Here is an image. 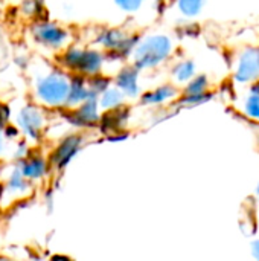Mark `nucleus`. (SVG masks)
<instances>
[{
  "instance_id": "nucleus-25",
  "label": "nucleus",
  "mask_w": 259,
  "mask_h": 261,
  "mask_svg": "<svg viewBox=\"0 0 259 261\" xmlns=\"http://www.w3.org/2000/svg\"><path fill=\"white\" fill-rule=\"evenodd\" d=\"M3 133L6 136V139H18L20 138V128L17 125H12V124H8L5 128H3Z\"/></svg>"
},
{
  "instance_id": "nucleus-14",
  "label": "nucleus",
  "mask_w": 259,
  "mask_h": 261,
  "mask_svg": "<svg viewBox=\"0 0 259 261\" xmlns=\"http://www.w3.org/2000/svg\"><path fill=\"white\" fill-rule=\"evenodd\" d=\"M18 167L23 173V176L31 182L34 180H40L43 179L47 171H49V161L44 159L43 156L40 154H29V158H26L24 161H20L18 162Z\"/></svg>"
},
{
  "instance_id": "nucleus-17",
  "label": "nucleus",
  "mask_w": 259,
  "mask_h": 261,
  "mask_svg": "<svg viewBox=\"0 0 259 261\" xmlns=\"http://www.w3.org/2000/svg\"><path fill=\"white\" fill-rule=\"evenodd\" d=\"M241 112L246 118L259 122V93L253 90H247V95L241 101Z\"/></svg>"
},
{
  "instance_id": "nucleus-32",
  "label": "nucleus",
  "mask_w": 259,
  "mask_h": 261,
  "mask_svg": "<svg viewBox=\"0 0 259 261\" xmlns=\"http://www.w3.org/2000/svg\"><path fill=\"white\" fill-rule=\"evenodd\" d=\"M258 203H259V196H258Z\"/></svg>"
},
{
  "instance_id": "nucleus-2",
  "label": "nucleus",
  "mask_w": 259,
  "mask_h": 261,
  "mask_svg": "<svg viewBox=\"0 0 259 261\" xmlns=\"http://www.w3.org/2000/svg\"><path fill=\"white\" fill-rule=\"evenodd\" d=\"M174 52V43L168 35H150L145 38H140L136 49L131 54L133 66L143 72V70H153L168 61V58Z\"/></svg>"
},
{
  "instance_id": "nucleus-29",
  "label": "nucleus",
  "mask_w": 259,
  "mask_h": 261,
  "mask_svg": "<svg viewBox=\"0 0 259 261\" xmlns=\"http://www.w3.org/2000/svg\"><path fill=\"white\" fill-rule=\"evenodd\" d=\"M249 89H250V90H253V92H256V93H259V81H256L255 84H252Z\"/></svg>"
},
{
  "instance_id": "nucleus-22",
  "label": "nucleus",
  "mask_w": 259,
  "mask_h": 261,
  "mask_svg": "<svg viewBox=\"0 0 259 261\" xmlns=\"http://www.w3.org/2000/svg\"><path fill=\"white\" fill-rule=\"evenodd\" d=\"M205 0H177V8L185 17H195L202 12Z\"/></svg>"
},
{
  "instance_id": "nucleus-1",
  "label": "nucleus",
  "mask_w": 259,
  "mask_h": 261,
  "mask_svg": "<svg viewBox=\"0 0 259 261\" xmlns=\"http://www.w3.org/2000/svg\"><path fill=\"white\" fill-rule=\"evenodd\" d=\"M72 73L63 67H49L35 75L32 83L34 99L38 106L49 110H64L69 98Z\"/></svg>"
},
{
  "instance_id": "nucleus-26",
  "label": "nucleus",
  "mask_w": 259,
  "mask_h": 261,
  "mask_svg": "<svg viewBox=\"0 0 259 261\" xmlns=\"http://www.w3.org/2000/svg\"><path fill=\"white\" fill-rule=\"evenodd\" d=\"M250 249H252V257L255 258V261H259V239L252 242Z\"/></svg>"
},
{
  "instance_id": "nucleus-11",
  "label": "nucleus",
  "mask_w": 259,
  "mask_h": 261,
  "mask_svg": "<svg viewBox=\"0 0 259 261\" xmlns=\"http://www.w3.org/2000/svg\"><path fill=\"white\" fill-rule=\"evenodd\" d=\"M139 73L133 64L121 67L116 75L113 76V84L127 96V99H139L140 95L143 93L140 90V81H139Z\"/></svg>"
},
{
  "instance_id": "nucleus-6",
  "label": "nucleus",
  "mask_w": 259,
  "mask_h": 261,
  "mask_svg": "<svg viewBox=\"0 0 259 261\" xmlns=\"http://www.w3.org/2000/svg\"><path fill=\"white\" fill-rule=\"evenodd\" d=\"M63 116L69 125L85 130V128H93L99 125L102 110L99 107L98 98H90L89 101H85L76 109H70V110L64 109Z\"/></svg>"
},
{
  "instance_id": "nucleus-21",
  "label": "nucleus",
  "mask_w": 259,
  "mask_h": 261,
  "mask_svg": "<svg viewBox=\"0 0 259 261\" xmlns=\"http://www.w3.org/2000/svg\"><path fill=\"white\" fill-rule=\"evenodd\" d=\"M20 11L24 17L32 18V20H40L43 18V0H23Z\"/></svg>"
},
{
  "instance_id": "nucleus-27",
  "label": "nucleus",
  "mask_w": 259,
  "mask_h": 261,
  "mask_svg": "<svg viewBox=\"0 0 259 261\" xmlns=\"http://www.w3.org/2000/svg\"><path fill=\"white\" fill-rule=\"evenodd\" d=\"M5 150H6V136L3 130H0V156H3Z\"/></svg>"
},
{
  "instance_id": "nucleus-16",
  "label": "nucleus",
  "mask_w": 259,
  "mask_h": 261,
  "mask_svg": "<svg viewBox=\"0 0 259 261\" xmlns=\"http://www.w3.org/2000/svg\"><path fill=\"white\" fill-rule=\"evenodd\" d=\"M99 107L102 112H111V110H116V109H121L125 106L127 102V96L113 84L110 89H107L99 98Z\"/></svg>"
},
{
  "instance_id": "nucleus-23",
  "label": "nucleus",
  "mask_w": 259,
  "mask_h": 261,
  "mask_svg": "<svg viewBox=\"0 0 259 261\" xmlns=\"http://www.w3.org/2000/svg\"><path fill=\"white\" fill-rule=\"evenodd\" d=\"M114 3L118 5L119 9H122L124 12L127 14H134L137 12L142 5H143V0H114Z\"/></svg>"
},
{
  "instance_id": "nucleus-5",
  "label": "nucleus",
  "mask_w": 259,
  "mask_h": 261,
  "mask_svg": "<svg viewBox=\"0 0 259 261\" xmlns=\"http://www.w3.org/2000/svg\"><path fill=\"white\" fill-rule=\"evenodd\" d=\"M46 124H47L46 109L38 106L37 102L23 106L15 115V125L20 128L23 136L32 142H38L41 139Z\"/></svg>"
},
{
  "instance_id": "nucleus-31",
  "label": "nucleus",
  "mask_w": 259,
  "mask_h": 261,
  "mask_svg": "<svg viewBox=\"0 0 259 261\" xmlns=\"http://www.w3.org/2000/svg\"><path fill=\"white\" fill-rule=\"evenodd\" d=\"M31 261H41V260H31Z\"/></svg>"
},
{
  "instance_id": "nucleus-18",
  "label": "nucleus",
  "mask_w": 259,
  "mask_h": 261,
  "mask_svg": "<svg viewBox=\"0 0 259 261\" xmlns=\"http://www.w3.org/2000/svg\"><path fill=\"white\" fill-rule=\"evenodd\" d=\"M209 89H211L209 78L200 73V75H195L186 86H183L182 95H202V93H208Z\"/></svg>"
},
{
  "instance_id": "nucleus-12",
  "label": "nucleus",
  "mask_w": 259,
  "mask_h": 261,
  "mask_svg": "<svg viewBox=\"0 0 259 261\" xmlns=\"http://www.w3.org/2000/svg\"><path fill=\"white\" fill-rule=\"evenodd\" d=\"M128 122H130V110L127 106H124L111 112H102L98 128L101 130L102 135L108 138L119 132H125L128 127Z\"/></svg>"
},
{
  "instance_id": "nucleus-15",
  "label": "nucleus",
  "mask_w": 259,
  "mask_h": 261,
  "mask_svg": "<svg viewBox=\"0 0 259 261\" xmlns=\"http://www.w3.org/2000/svg\"><path fill=\"white\" fill-rule=\"evenodd\" d=\"M197 75V67L192 60H182L171 69V76L176 86H186Z\"/></svg>"
},
{
  "instance_id": "nucleus-8",
  "label": "nucleus",
  "mask_w": 259,
  "mask_h": 261,
  "mask_svg": "<svg viewBox=\"0 0 259 261\" xmlns=\"http://www.w3.org/2000/svg\"><path fill=\"white\" fill-rule=\"evenodd\" d=\"M84 145V138L79 133H70L67 136H64L56 147L53 148V151L50 153L49 158V164L50 167H53L55 170H64L81 151Z\"/></svg>"
},
{
  "instance_id": "nucleus-24",
  "label": "nucleus",
  "mask_w": 259,
  "mask_h": 261,
  "mask_svg": "<svg viewBox=\"0 0 259 261\" xmlns=\"http://www.w3.org/2000/svg\"><path fill=\"white\" fill-rule=\"evenodd\" d=\"M9 118H11V109H9V106L0 102V130H3L9 124Z\"/></svg>"
},
{
  "instance_id": "nucleus-30",
  "label": "nucleus",
  "mask_w": 259,
  "mask_h": 261,
  "mask_svg": "<svg viewBox=\"0 0 259 261\" xmlns=\"http://www.w3.org/2000/svg\"><path fill=\"white\" fill-rule=\"evenodd\" d=\"M0 261H11V260H9V258H6V257H2V255H0Z\"/></svg>"
},
{
  "instance_id": "nucleus-28",
  "label": "nucleus",
  "mask_w": 259,
  "mask_h": 261,
  "mask_svg": "<svg viewBox=\"0 0 259 261\" xmlns=\"http://www.w3.org/2000/svg\"><path fill=\"white\" fill-rule=\"evenodd\" d=\"M50 261H73L72 258H69L67 255H53Z\"/></svg>"
},
{
  "instance_id": "nucleus-10",
  "label": "nucleus",
  "mask_w": 259,
  "mask_h": 261,
  "mask_svg": "<svg viewBox=\"0 0 259 261\" xmlns=\"http://www.w3.org/2000/svg\"><path fill=\"white\" fill-rule=\"evenodd\" d=\"M108 61V54L104 52L99 47H84L76 73L73 75H82L85 78L96 76L99 73H104V66Z\"/></svg>"
},
{
  "instance_id": "nucleus-3",
  "label": "nucleus",
  "mask_w": 259,
  "mask_h": 261,
  "mask_svg": "<svg viewBox=\"0 0 259 261\" xmlns=\"http://www.w3.org/2000/svg\"><path fill=\"white\" fill-rule=\"evenodd\" d=\"M29 32L35 44L52 52L60 54L72 44L70 31L52 20H46V18L34 20L29 28Z\"/></svg>"
},
{
  "instance_id": "nucleus-9",
  "label": "nucleus",
  "mask_w": 259,
  "mask_h": 261,
  "mask_svg": "<svg viewBox=\"0 0 259 261\" xmlns=\"http://www.w3.org/2000/svg\"><path fill=\"white\" fill-rule=\"evenodd\" d=\"M182 95V89L174 83H165L154 89L143 92L139 98V102L145 107H163L165 104L176 102Z\"/></svg>"
},
{
  "instance_id": "nucleus-4",
  "label": "nucleus",
  "mask_w": 259,
  "mask_h": 261,
  "mask_svg": "<svg viewBox=\"0 0 259 261\" xmlns=\"http://www.w3.org/2000/svg\"><path fill=\"white\" fill-rule=\"evenodd\" d=\"M139 35L130 34L121 28H107L95 35V44L113 58L130 57L139 43Z\"/></svg>"
},
{
  "instance_id": "nucleus-7",
  "label": "nucleus",
  "mask_w": 259,
  "mask_h": 261,
  "mask_svg": "<svg viewBox=\"0 0 259 261\" xmlns=\"http://www.w3.org/2000/svg\"><path fill=\"white\" fill-rule=\"evenodd\" d=\"M234 81L249 87L259 81V47H246L238 54L235 60Z\"/></svg>"
},
{
  "instance_id": "nucleus-13",
  "label": "nucleus",
  "mask_w": 259,
  "mask_h": 261,
  "mask_svg": "<svg viewBox=\"0 0 259 261\" xmlns=\"http://www.w3.org/2000/svg\"><path fill=\"white\" fill-rule=\"evenodd\" d=\"M90 98H96V96L92 93V90L89 87V78H85L82 75H72L66 109H69V110L76 109L81 104H84L85 101H89Z\"/></svg>"
},
{
  "instance_id": "nucleus-20",
  "label": "nucleus",
  "mask_w": 259,
  "mask_h": 261,
  "mask_svg": "<svg viewBox=\"0 0 259 261\" xmlns=\"http://www.w3.org/2000/svg\"><path fill=\"white\" fill-rule=\"evenodd\" d=\"M111 86H113V78L108 76V75H105V73H99V75H96V76L89 78V87H90L92 93H93L96 98H99V96H101L107 89H110Z\"/></svg>"
},
{
  "instance_id": "nucleus-19",
  "label": "nucleus",
  "mask_w": 259,
  "mask_h": 261,
  "mask_svg": "<svg viewBox=\"0 0 259 261\" xmlns=\"http://www.w3.org/2000/svg\"><path fill=\"white\" fill-rule=\"evenodd\" d=\"M212 96H214L212 92L202 93V95H180V98L174 102V107H177V109H191V107H197V106H202V104L211 101Z\"/></svg>"
}]
</instances>
